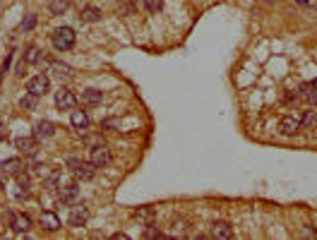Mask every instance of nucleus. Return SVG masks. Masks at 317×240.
<instances>
[{
	"instance_id": "obj_38",
	"label": "nucleus",
	"mask_w": 317,
	"mask_h": 240,
	"mask_svg": "<svg viewBox=\"0 0 317 240\" xmlns=\"http://www.w3.org/2000/svg\"><path fill=\"white\" fill-rule=\"evenodd\" d=\"M298 3H300V5H307V3H310V0H298Z\"/></svg>"
},
{
	"instance_id": "obj_11",
	"label": "nucleus",
	"mask_w": 317,
	"mask_h": 240,
	"mask_svg": "<svg viewBox=\"0 0 317 240\" xmlns=\"http://www.w3.org/2000/svg\"><path fill=\"white\" fill-rule=\"evenodd\" d=\"M101 8L98 5H94V3H84L82 8H79V20L87 24H94V22H101Z\"/></svg>"
},
{
	"instance_id": "obj_10",
	"label": "nucleus",
	"mask_w": 317,
	"mask_h": 240,
	"mask_svg": "<svg viewBox=\"0 0 317 240\" xmlns=\"http://www.w3.org/2000/svg\"><path fill=\"white\" fill-rule=\"evenodd\" d=\"M279 135H284V137H293L295 132H300V118H295V115H284V118L279 120Z\"/></svg>"
},
{
	"instance_id": "obj_18",
	"label": "nucleus",
	"mask_w": 317,
	"mask_h": 240,
	"mask_svg": "<svg viewBox=\"0 0 317 240\" xmlns=\"http://www.w3.org/2000/svg\"><path fill=\"white\" fill-rule=\"evenodd\" d=\"M15 180H17V190H15V195L17 197H27L32 192V178L24 173H17L15 175Z\"/></svg>"
},
{
	"instance_id": "obj_31",
	"label": "nucleus",
	"mask_w": 317,
	"mask_h": 240,
	"mask_svg": "<svg viewBox=\"0 0 317 240\" xmlns=\"http://www.w3.org/2000/svg\"><path fill=\"white\" fill-rule=\"evenodd\" d=\"M135 10H137V8H135V3H121V5H118V15H123V17L132 15Z\"/></svg>"
},
{
	"instance_id": "obj_35",
	"label": "nucleus",
	"mask_w": 317,
	"mask_h": 240,
	"mask_svg": "<svg viewBox=\"0 0 317 240\" xmlns=\"http://www.w3.org/2000/svg\"><path fill=\"white\" fill-rule=\"evenodd\" d=\"M5 137V130H3V123H0V140Z\"/></svg>"
},
{
	"instance_id": "obj_19",
	"label": "nucleus",
	"mask_w": 317,
	"mask_h": 240,
	"mask_svg": "<svg viewBox=\"0 0 317 240\" xmlns=\"http://www.w3.org/2000/svg\"><path fill=\"white\" fill-rule=\"evenodd\" d=\"M132 216H135V221H140L142 226H149V223H154V216H156V214H154L152 207H140Z\"/></svg>"
},
{
	"instance_id": "obj_37",
	"label": "nucleus",
	"mask_w": 317,
	"mask_h": 240,
	"mask_svg": "<svg viewBox=\"0 0 317 240\" xmlns=\"http://www.w3.org/2000/svg\"><path fill=\"white\" fill-rule=\"evenodd\" d=\"M262 3H267V5H274V3H279V0H262Z\"/></svg>"
},
{
	"instance_id": "obj_6",
	"label": "nucleus",
	"mask_w": 317,
	"mask_h": 240,
	"mask_svg": "<svg viewBox=\"0 0 317 240\" xmlns=\"http://www.w3.org/2000/svg\"><path fill=\"white\" fill-rule=\"evenodd\" d=\"M27 91H32V94H36V96H46V94L51 91V79H48V75L32 77V79L27 82Z\"/></svg>"
},
{
	"instance_id": "obj_40",
	"label": "nucleus",
	"mask_w": 317,
	"mask_h": 240,
	"mask_svg": "<svg viewBox=\"0 0 317 240\" xmlns=\"http://www.w3.org/2000/svg\"><path fill=\"white\" fill-rule=\"evenodd\" d=\"M0 82H3V67H0Z\"/></svg>"
},
{
	"instance_id": "obj_2",
	"label": "nucleus",
	"mask_w": 317,
	"mask_h": 240,
	"mask_svg": "<svg viewBox=\"0 0 317 240\" xmlns=\"http://www.w3.org/2000/svg\"><path fill=\"white\" fill-rule=\"evenodd\" d=\"M67 168L72 171V175L75 178H79V180H91L94 175H96V166L91 164V161H82V159H67Z\"/></svg>"
},
{
	"instance_id": "obj_5",
	"label": "nucleus",
	"mask_w": 317,
	"mask_h": 240,
	"mask_svg": "<svg viewBox=\"0 0 317 240\" xmlns=\"http://www.w3.org/2000/svg\"><path fill=\"white\" fill-rule=\"evenodd\" d=\"M87 221H89V209H87V204H75V207L70 209L67 223H70L72 228H82V226H87Z\"/></svg>"
},
{
	"instance_id": "obj_20",
	"label": "nucleus",
	"mask_w": 317,
	"mask_h": 240,
	"mask_svg": "<svg viewBox=\"0 0 317 240\" xmlns=\"http://www.w3.org/2000/svg\"><path fill=\"white\" fill-rule=\"evenodd\" d=\"M317 128V110L307 108L303 110V118H300V130H315Z\"/></svg>"
},
{
	"instance_id": "obj_17",
	"label": "nucleus",
	"mask_w": 317,
	"mask_h": 240,
	"mask_svg": "<svg viewBox=\"0 0 317 240\" xmlns=\"http://www.w3.org/2000/svg\"><path fill=\"white\" fill-rule=\"evenodd\" d=\"M70 125H72L77 132H87L89 130L87 110H72V113H70Z\"/></svg>"
},
{
	"instance_id": "obj_12",
	"label": "nucleus",
	"mask_w": 317,
	"mask_h": 240,
	"mask_svg": "<svg viewBox=\"0 0 317 240\" xmlns=\"http://www.w3.org/2000/svg\"><path fill=\"white\" fill-rule=\"evenodd\" d=\"M39 226L46 230V233H55V230H60V216L55 214V211H44L41 216H39Z\"/></svg>"
},
{
	"instance_id": "obj_22",
	"label": "nucleus",
	"mask_w": 317,
	"mask_h": 240,
	"mask_svg": "<svg viewBox=\"0 0 317 240\" xmlns=\"http://www.w3.org/2000/svg\"><path fill=\"white\" fill-rule=\"evenodd\" d=\"M300 96L305 98L307 103L317 106V87H312V82H305V84H300Z\"/></svg>"
},
{
	"instance_id": "obj_1",
	"label": "nucleus",
	"mask_w": 317,
	"mask_h": 240,
	"mask_svg": "<svg viewBox=\"0 0 317 240\" xmlns=\"http://www.w3.org/2000/svg\"><path fill=\"white\" fill-rule=\"evenodd\" d=\"M77 41V34L75 29H70V27H58L53 34H51V44H53L55 51H60V53H65L70 51Z\"/></svg>"
},
{
	"instance_id": "obj_9",
	"label": "nucleus",
	"mask_w": 317,
	"mask_h": 240,
	"mask_svg": "<svg viewBox=\"0 0 317 240\" xmlns=\"http://www.w3.org/2000/svg\"><path fill=\"white\" fill-rule=\"evenodd\" d=\"M15 149L20 154H24V156L34 159L36 152H39V140L36 137H20V140H15Z\"/></svg>"
},
{
	"instance_id": "obj_23",
	"label": "nucleus",
	"mask_w": 317,
	"mask_h": 240,
	"mask_svg": "<svg viewBox=\"0 0 317 240\" xmlns=\"http://www.w3.org/2000/svg\"><path fill=\"white\" fill-rule=\"evenodd\" d=\"M187 230H190V221L187 218H173L171 235H187Z\"/></svg>"
},
{
	"instance_id": "obj_24",
	"label": "nucleus",
	"mask_w": 317,
	"mask_h": 240,
	"mask_svg": "<svg viewBox=\"0 0 317 240\" xmlns=\"http://www.w3.org/2000/svg\"><path fill=\"white\" fill-rule=\"evenodd\" d=\"M36 106H39V96L32 94V91H27V94L20 98V108L22 110H36Z\"/></svg>"
},
{
	"instance_id": "obj_21",
	"label": "nucleus",
	"mask_w": 317,
	"mask_h": 240,
	"mask_svg": "<svg viewBox=\"0 0 317 240\" xmlns=\"http://www.w3.org/2000/svg\"><path fill=\"white\" fill-rule=\"evenodd\" d=\"M51 72H53L58 79H70L72 77V67L70 65H65V63H51Z\"/></svg>"
},
{
	"instance_id": "obj_29",
	"label": "nucleus",
	"mask_w": 317,
	"mask_h": 240,
	"mask_svg": "<svg viewBox=\"0 0 317 240\" xmlns=\"http://www.w3.org/2000/svg\"><path fill=\"white\" fill-rule=\"evenodd\" d=\"M34 27H36V15H27V17L22 20V24H20L22 32H32Z\"/></svg>"
},
{
	"instance_id": "obj_34",
	"label": "nucleus",
	"mask_w": 317,
	"mask_h": 240,
	"mask_svg": "<svg viewBox=\"0 0 317 240\" xmlns=\"http://www.w3.org/2000/svg\"><path fill=\"white\" fill-rule=\"evenodd\" d=\"M113 240H128V235H125V233H116V235H113Z\"/></svg>"
},
{
	"instance_id": "obj_16",
	"label": "nucleus",
	"mask_w": 317,
	"mask_h": 240,
	"mask_svg": "<svg viewBox=\"0 0 317 240\" xmlns=\"http://www.w3.org/2000/svg\"><path fill=\"white\" fill-rule=\"evenodd\" d=\"M55 135V125L51 120H39L36 123V128H34V137L41 142V140H51Z\"/></svg>"
},
{
	"instance_id": "obj_13",
	"label": "nucleus",
	"mask_w": 317,
	"mask_h": 240,
	"mask_svg": "<svg viewBox=\"0 0 317 240\" xmlns=\"http://www.w3.org/2000/svg\"><path fill=\"white\" fill-rule=\"evenodd\" d=\"M212 238L231 240L233 238V226H231L229 221H214V223H212Z\"/></svg>"
},
{
	"instance_id": "obj_25",
	"label": "nucleus",
	"mask_w": 317,
	"mask_h": 240,
	"mask_svg": "<svg viewBox=\"0 0 317 240\" xmlns=\"http://www.w3.org/2000/svg\"><path fill=\"white\" fill-rule=\"evenodd\" d=\"M60 180H63V173H60V171H51V173L44 178V187L46 190H58Z\"/></svg>"
},
{
	"instance_id": "obj_36",
	"label": "nucleus",
	"mask_w": 317,
	"mask_h": 240,
	"mask_svg": "<svg viewBox=\"0 0 317 240\" xmlns=\"http://www.w3.org/2000/svg\"><path fill=\"white\" fill-rule=\"evenodd\" d=\"M3 185H5V175L0 173V187H3Z\"/></svg>"
},
{
	"instance_id": "obj_27",
	"label": "nucleus",
	"mask_w": 317,
	"mask_h": 240,
	"mask_svg": "<svg viewBox=\"0 0 317 240\" xmlns=\"http://www.w3.org/2000/svg\"><path fill=\"white\" fill-rule=\"evenodd\" d=\"M39 60H41V51H39V48H36V46H29V48H27V53H24V63H39Z\"/></svg>"
},
{
	"instance_id": "obj_28",
	"label": "nucleus",
	"mask_w": 317,
	"mask_h": 240,
	"mask_svg": "<svg viewBox=\"0 0 317 240\" xmlns=\"http://www.w3.org/2000/svg\"><path fill=\"white\" fill-rule=\"evenodd\" d=\"M144 8L152 12V15H156V12L164 10V0H144Z\"/></svg>"
},
{
	"instance_id": "obj_32",
	"label": "nucleus",
	"mask_w": 317,
	"mask_h": 240,
	"mask_svg": "<svg viewBox=\"0 0 317 240\" xmlns=\"http://www.w3.org/2000/svg\"><path fill=\"white\" fill-rule=\"evenodd\" d=\"M34 173H36V175H41V178H46V175L51 173V171H48V168H46L44 164H36V166H34Z\"/></svg>"
},
{
	"instance_id": "obj_30",
	"label": "nucleus",
	"mask_w": 317,
	"mask_h": 240,
	"mask_svg": "<svg viewBox=\"0 0 317 240\" xmlns=\"http://www.w3.org/2000/svg\"><path fill=\"white\" fill-rule=\"evenodd\" d=\"M144 238H147V240H154V238H164V233H161V230L156 228L154 223H149V226H147V230H144Z\"/></svg>"
},
{
	"instance_id": "obj_3",
	"label": "nucleus",
	"mask_w": 317,
	"mask_h": 240,
	"mask_svg": "<svg viewBox=\"0 0 317 240\" xmlns=\"http://www.w3.org/2000/svg\"><path fill=\"white\" fill-rule=\"evenodd\" d=\"M89 161L96 166V168H106L111 164V149L106 144H94L89 149Z\"/></svg>"
},
{
	"instance_id": "obj_33",
	"label": "nucleus",
	"mask_w": 317,
	"mask_h": 240,
	"mask_svg": "<svg viewBox=\"0 0 317 240\" xmlns=\"http://www.w3.org/2000/svg\"><path fill=\"white\" fill-rule=\"evenodd\" d=\"M295 98H298V96H295V94H286V98H284V101H286V103H293Z\"/></svg>"
},
{
	"instance_id": "obj_4",
	"label": "nucleus",
	"mask_w": 317,
	"mask_h": 240,
	"mask_svg": "<svg viewBox=\"0 0 317 240\" xmlns=\"http://www.w3.org/2000/svg\"><path fill=\"white\" fill-rule=\"evenodd\" d=\"M8 226H10L15 233H29L32 228V218L27 214H20V211H10L8 214Z\"/></svg>"
},
{
	"instance_id": "obj_7",
	"label": "nucleus",
	"mask_w": 317,
	"mask_h": 240,
	"mask_svg": "<svg viewBox=\"0 0 317 240\" xmlns=\"http://www.w3.org/2000/svg\"><path fill=\"white\" fill-rule=\"evenodd\" d=\"M77 101L79 98L75 96V91H70V89H60V91H55V106L60 110H72L77 106Z\"/></svg>"
},
{
	"instance_id": "obj_15",
	"label": "nucleus",
	"mask_w": 317,
	"mask_h": 240,
	"mask_svg": "<svg viewBox=\"0 0 317 240\" xmlns=\"http://www.w3.org/2000/svg\"><path fill=\"white\" fill-rule=\"evenodd\" d=\"M22 159H5L3 164H0V173L5 175V178H15L17 173H22Z\"/></svg>"
},
{
	"instance_id": "obj_26",
	"label": "nucleus",
	"mask_w": 317,
	"mask_h": 240,
	"mask_svg": "<svg viewBox=\"0 0 317 240\" xmlns=\"http://www.w3.org/2000/svg\"><path fill=\"white\" fill-rule=\"evenodd\" d=\"M67 8H70V0H48L51 15H65Z\"/></svg>"
},
{
	"instance_id": "obj_39",
	"label": "nucleus",
	"mask_w": 317,
	"mask_h": 240,
	"mask_svg": "<svg viewBox=\"0 0 317 240\" xmlns=\"http://www.w3.org/2000/svg\"><path fill=\"white\" fill-rule=\"evenodd\" d=\"M312 87H317V77H315V79H312Z\"/></svg>"
},
{
	"instance_id": "obj_8",
	"label": "nucleus",
	"mask_w": 317,
	"mask_h": 240,
	"mask_svg": "<svg viewBox=\"0 0 317 240\" xmlns=\"http://www.w3.org/2000/svg\"><path fill=\"white\" fill-rule=\"evenodd\" d=\"M77 197H79V185L77 183H60L58 185V202H63V204H72L77 202Z\"/></svg>"
},
{
	"instance_id": "obj_14",
	"label": "nucleus",
	"mask_w": 317,
	"mask_h": 240,
	"mask_svg": "<svg viewBox=\"0 0 317 240\" xmlns=\"http://www.w3.org/2000/svg\"><path fill=\"white\" fill-rule=\"evenodd\" d=\"M101 101H103V94H101L98 89H87V91H82V96H79V103H82L84 108H96V106H101Z\"/></svg>"
}]
</instances>
